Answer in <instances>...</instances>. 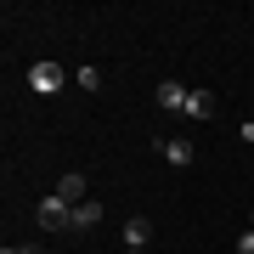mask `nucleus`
<instances>
[{"label": "nucleus", "instance_id": "1", "mask_svg": "<svg viewBox=\"0 0 254 254\" xmlns=\"http://www.w3.org/2000/svg\"><path fill=\"white\" fill-rule=\"evenodd\" d=\"M34 220H40L46 232H73V203H63V198H46Z\"/></svg>", "mask_w": 254, "mask_h": 254}, {"label": "nucleus", "instance_id": "2", "mask_svg": "<svg viewBox=\"0 0 254 254\" xmlns=\"http://www.w3.org/2000/svg\"><path fill=\"white\" fill-rule=\"evenodd\" d=\"M28 91L57 96V91H63V68H57V63H34V68H28Z\"/></svg>", "mask_w": 254, "mask_h": 254}, {"label": "nucleus", "instance_id": "3", "mask_svg": "<svg viewBox=\"0 0 254 254\" xmlns=\"http://www.w3.org/2000/svg\"><path fill=\"white\" fill-rule=\"evenodd\" d=\"M147 237H153V226L141 215H130L125 220V254H147Z\"/></svg>", "mask_w": 254, "mask_h": 254}, {"label": "nucleus", "instance_id": "4", "mask_svg": "<svg viewBox=\"0 0 254 254\" xmlns=\"http://www.w3.org/2000/svg\"><path fill=\"white\" fill-rule=\"evenodd\" d=\"M158 108H170V113H187V85H175V79H164L158 91H153Z\"/></svg>", "mask_w": 254, "mask_h": 254}, {"label": "nucleus", "instance_id": "5", "mask_svg": "<svg viewBox=\"0 0 254 254\" xmlns=\"http://www.w3.org/2000/svg\"><path fill=\"white\" fill-rule=\"evenodd\" d=\"M215 91H187V119H215Z\"/></svg>", "mask_w": 254, "mask_h": 254}, {"label": "nucleus", "instance_id": "6", "mask_svg": "<svg viewBox=\"0 0 254 254\" xmlns=\"http://www.w3.org/2000/svg\"><path fill=\"white\" fill-rule=\"evenodd\" d=\"M57 198L79 209V203H85V175H79V170H73V175H63V181H57Z\"/></svg>", "mask_w": 254, "mask_h": 254}, {"label": "nucleus", "instance_id": "7", "mask_svg": "<svg viewBox=\"0 0 254 254\" xmlns=\"http://www.w3.org/2000/svg\"><path fill=\"white\" fill-rule=\"evenodd\" d=\"M158 153H164V164L187 170V164H192V141H158Z\"/></svg>", "mask_w": 254, "mask_h": 254}, {"label": "nucleus", "instance_id": "8", "mask_svg": "<svg viewBox=\"0 0 254 254\" xmlns=\"http://www.w3.org/2000/svg\"><path fill=\"white\" fill-rule=\"evenodd\" d=\"M96 220H102V203H96V198H85L79 209H73V232H91Z\"/></svg>", "mask_w": 254, "mask_h": 254}, {"label": "nucleus", "instance_id": "9", "mask_svg": "<svg viewBox=\"0 0 254 254\" xmlns=\"http://www.w3.org/2000/svg\"><path fill=\"white\" fill-rule=\"evenodd\" d=\"M73 79H79L85 91H102V73H96V68H79V73H73Z\"/></svg>", "mask_w": 254, "mask_h": 254}, {"label": "nucleus", "instance_id": "10", "mask_svg": "<svg viewBox=\"0 0 254 254\" xmlns=\"http://www.w3.org/2000/svg\"><path fill=\"white\" fill-rule=\"evenodd\" d=\"M237 254H254V226H249L243 237H237Z\"/></svg>", "mask_w": 254, "mask_h": 254}, {"label": "nucleus", "instance_id": "11", "mask_svg": "<svg viewBox=\"0 0 254 254\" xmlns=\"http://www.w3.org/2000/svg\"><path fill=\"white\" fill-rule=\"evenodd\" d=\"M0 254H40V249H0Z\"/></svg>", "mask_w": 254, "mask_h": 254}, {"label": "nucleus", "instance_id": "12", "mask_svg": "<svg viewBox=\"0 0 254 254\" xmlns=\"http://www.w3.org/2000/svg\"><path fill=\"white\" fill-rule=\"evenodd\" d=\"M249 226H254V215H249Z\"/></svg>", "mask_w": 254, "mask_h": 254}]
</instances>
